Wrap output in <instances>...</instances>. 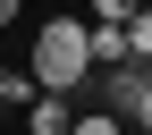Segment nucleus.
Instances as JSON below:
<instances>
[{
  "label": "nucleus",
  "mask_w": 152,
  "mask_h": 135,
  "mask_svg": "<svg viewBox=\"0 0 152 135\" xmlns=\"http://www.w3.org/2000/svg\"><path fill=\"white\" fill-rule=\"evenodd\" d=\"M26 68H34V85H42V93H68V101H76V85L93 76V26H85V17H42Z\"/></svg>",
  "instance_id": "f257e3e1"
},
{
  "label": "nucleus",
  "mask_w": 152,
  "mask_h": 135,
  "mask_svg": "<svg viewBox=\"0 0 152 135\" xmlns=\"http://www.w3.org/2000/svg\"><path fill=\"white\" fill-rule=\"evenodd\" d=\"M102 110L110 118H127V127H152V68L144 59H118V68H102Z\"/></svg>",
  "instance_id": "f03ea898"
},
{
  "label": "nucleus",
  "mask_w": 152,
  "mask_h": 135,
  "mask_svg": "<svg viewBox=\"0 0 152 135\" xmlns=\"http://www.w3.org/2000/svg\"><path fill=\"white\" fill-rule=\"evenodd\" d=\"M68 127H76L68 93H34V110H26V135H68Z\"/></svg>",
  "instance_id": "7ed1b4c3"
},
{
  "label": "nucleus",
  "mask_w": 152,
  "mask_h": 135,
  "mask_svg": "<svg viewBox=\"0 0 152 135\" xmlns=\"http://www.w3.org/2000/svg\"><path fill=\"white\" fill-rule=\"evenodd\" d=\"M118 59H135L127 51V26H93V68H118Z\"/></svg>",
  "instance_id": "20e7f679"
},
{
  "label": "nucleus",
  "mask_w": 152,
  "mask_h": 135,
  "mask_svg": "<svg viewBox=\"0 0 152 135\" xmlns=\"http://www.w3.org/2000/svg\"><path fill=\"white\" fill-rule=\"evenodd\" d=\"M34 93H42L34 68H9V76H0V110H34Z\"/></svg>",
  "instance_id": "39448f33"
},
{
  "label": "nucleus",
  "mask_w": 152,
  "mask_h": 135,
  "mask_svg": "<svg viewBox=\"0 0 152 135\" xmlns=\"http://www.w3.org/2000/svg\"><path fill=\"white\" fill-rule=\"evenodd\" d=\"M127 51L152 68V9H135V17H127Z\"/></svg>",
  "instance_id": "423d86ee"
},
{
  "label": "nucleus",
  "mask_w": 152,
  "mask_h": 135,
  "mask_svg": "<svg viewBox=\"0 0 152 135\" xmlns=\"http://www.w3.org/2000/svg\"><path fill=\"white\" fill-rule=\"evenodd\" d=\"M68 135H127V118H110V110H85V118H76Z\"/></svg>",
  "instance_id": "0eeeda50"
},
{
  "label": "nucleus",
  "mask_w": 152,
  "mask_h": 135,
  "mask_svg": "<svg viewBox=\"0 0 152 135\" xmlns=\"http://www.w3.org/2000/svg\"><path fill=\"white\" fill-rule=\"evenodd\" d=\"M135 9H144V0H93V26H127Z\"/></svg>",
  "instance_id": "6e6552de"
},
{
  "label": "nucleus",
  "mask_w": 152,
  "mask_h": 135,
  "mask_svg": "<svg viewBox=\"0 0 152 135\" xmlns=\"http://www.w3.org/2000/svg\"><path fill=\"white\" fill-rule=\"evenodd\" d=\"M9 17H17V0H0V26H9Z\"/></svg>",
  "instance_id": "1a4fd4ad"
},
{
  "label": "nucleus",
  "mask_w": 152,
  "mask_h": 135,
  "mask_svg": "<svg viewBox=\"0 0 152 135\" xmlns=\"http://www.w3.org/2000/svg\"><path fill=\"white\" fill-rule=\"evenodd\" d=\"M0 76H9V59H0Z\"/></svg>",
  "instance_id": "9d476101"
},
{
  "label": "nucleus",
  "mask_w": 152,
  "mask_h": 135,
  "mask_svg": "<svg viewBox=\"0 0 152 135\" xmlns=\"http://www.w3.org/2000/svg\"><path fill=\"white\" fill-rule=\"evenodd\" d=\"M9 135H26V127H9Z\"/></svg>",
  "instance_id": "9b49d317"
}]
</instances>
